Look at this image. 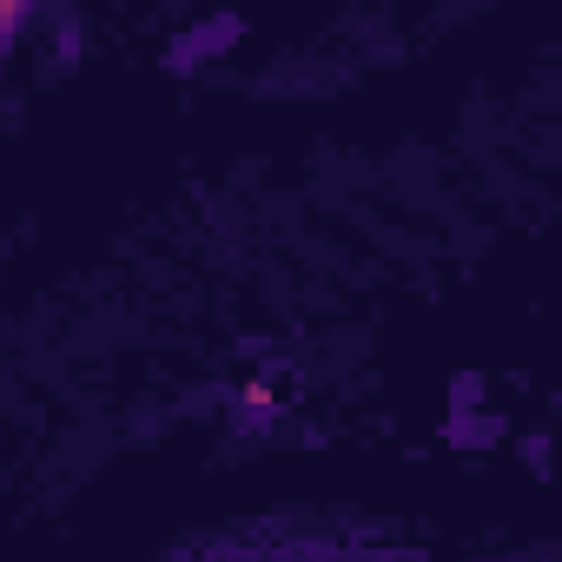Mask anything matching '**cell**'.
<instances>
[{
	"label": "cell",
	"instance_id": "cell-2",
	"mask_svg": "<svg viewBox=\"0 0 562 562\" xmlns=\"http://www.w3.org/2000/svg\"><path fill=\"white\" fill-rule=\"evenodd\" d=\"M27 27V8H0V60L14 54V34Z\"/></svg>",
	"mask_w": 562,
	"mask_h": 562
},
{
	"label": "cell",
	"instance_id": "cell-1",
	"mask_svg": "<svg viewBox=\"0 0 562 562\" xmlns=\"http://www.w3.org/2000/svg\"><path fill=\"white\" fill-rule=\"evenodd\" d=\"M232 41H238V21H232V14H218V21H205L199 34H179V41H172V54H166V67H172V74H186V67L212 60L218 47H232Z\"/></svg>",
	"mask_w": 562,
	"mask_h": 562
}]
</instances>
